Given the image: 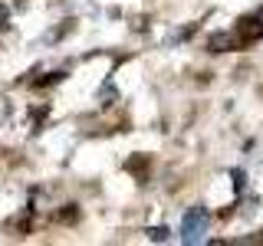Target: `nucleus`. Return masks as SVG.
I'll return each mask as SVG.
<instances>
[{
    "label": "nucleus",
    "instance_id": "nucleus-2",
    "mask_svg": "<svg viewBox=\"0 0 263 246\" xmlns=\"http://www.w3.org/2000/svg\"><path fill=\"white\" fill-rule=\"evenodd\" d=\"M152 240H168V230H164V227H155L152 230Z\"/></svg>",
    "mask_w": 263,
    "mask_h": 246
},
{
    "label": "nucleus",
    "instance_id": "nucleus-1",
    "mask_svg": "<svg viewBox=\"0 0 263 246\" xmlns=\"http://www.w3.org/2000/svg\"><path fill=\"white\" fill-rule=\"evenodd\" d=\"M204 230H208V213H204L201 207L187 210L184 223H181V240H184V243H197L204 236Z\"/></svg>",
    "mask_w": 263,
    "mask_h": 246
}]
</instances>
